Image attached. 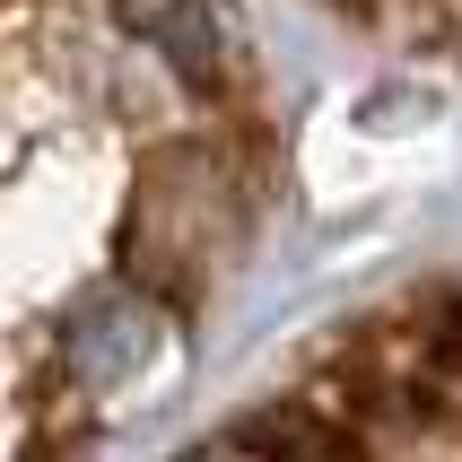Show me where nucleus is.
<instances>
[{
	"label": "nucleus",
	"mask_w": 462,
	"mask_h": 462,
	"mask_svg": "<svg viewBox=\"0 0 462 462\" xmlns=\"http://www.w3.org/2000/svg\"><path fill=\"white\" fill-rule=\"evenodd\" d=\"M271 183L254 52L218 0H18L9 236L18 462H61L149 384Z\"/></svg>",
	"instance_id": "obj_1"
},
{
	"label": "nucleus",
	"mask_w": 462,
	"mask_h": 462,
	"mask_svg": "<svg viewBox=\"0 0 462 462\" xmlns=\"http://www.w3.org/2000/svg\"><path fill=\"white\" fill-rule=\"evenodd\" d=\"M175 462H462V271L358 314Z\"/></svg>",
	"instance_id": "obj_2"
}]
</instances>
